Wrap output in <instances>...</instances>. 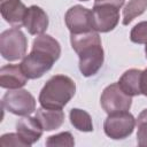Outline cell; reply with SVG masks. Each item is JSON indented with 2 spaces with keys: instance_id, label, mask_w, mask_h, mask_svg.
<instances>
[{
  "instance_id": "obj_1",
  "label": "cell",
  "mask_w": 147,
  "mask_h": 147,
  "mask_svg": "<svg viewBox=\"0 0 147 147\" xmlns=\"http://www.w3.org/2000/svg\"><path fill=\"white\" fill-rule=\"evenodd\" d=\"M61 47L57 40L48 34H39L33 40L32 51L21 62L23 72L29 79L40 78L60 57Z\"/></svg>"
},
{
  "instance_id": "obj_2",
  "label": "cell",
  "mask_w": 147,
  "mask_h": 147,
  "mask_svg": "<svg viewBox=\"0 0 147 147\" xmlns=\"http://www.w3.org/2000/svg\"><path fill=\"white\" fill-rule=\"evenodd\" d=\"M71 46L79 56V70L83 76L95 75L103 63V49L96 31L71 33Z\"/></svg>"
},
{
  "instance_id": "obj_3",
  "label": "cell",
  "mask_w": 147,
  "mask_h": 147,
  "mask_svg": "<svg viewBox=\"0 0 147 147\" xmlns=\"http://www.w3.org/2000/svg\"><path fill=\"white\" fill-rule=\"evenodd\" d=\"M75 82L64 75H55L47 80L39 94L41 107L48 109H62L75 95Z\"/></svg>"
},
{
  "instance_id": "obj_4",
  "label": "cell",
  "mask_w": 147,
  "mask_h": 147,
  "mask_svg": "<svg viewBox=\"0 0 147 147\" xmlns=\"http://www.w3.org/2000/svg\"><path fill=\"white\" fill-rule=\"evenodd\" d=\"M124 0H94L92 26L96 32H108L116 28L119 21V9Z\"/></svg>"
},
{
  "instance_id": "obj_5",
  "label": "cell",
  "mask_w": 147,
  "mask_h": 147,
  "mask_svg": "<svg viewBox=\"0 0 147 147\" xmlns=\"http://www.w3.org/2000/svg\"><path fill=\"white\" fill-rule=\"evenodd\" d=\"M26 37L18 28L8 29L0 36V52L2 57L8 61L23 59L26 53Z\"/></svg>"
},
{
  "instance_id": "obj_6",
  "label": "cell",
  "mask_w": 147,
  "mask_h": 147,
  "mask_svg": "<svg viewBox=\"0 0 147 147\" xmlns=\"http://www.w3.org/2000/svg\"><path fill=\"white\" fill-rule=\"evenodd\" d=\"M1 106L9 113L18 116H28L36 110V100L26 90H9L2 98Z\"/></svg>"
},
{
  "instance_id": "obj_7",
  "label": "cell",
  "mask_w": 147,
  "mask_h": 147,
  "mask_svg": "<svg viewBox=\"0 0 147 147\" xmlns=\"http://www.w3.org/2000/svg\"><path fill=\"white\" fill-rule=\"evenodd\" d=\"M136 126V119L129 111H121L115 114H108L105 121V133L115 140L124 139L129 137Z\"/></svg>"
},
{
  "instance_id": "obj_8",
  "label": "cell",
  "mask_w": 147,
  "mask_h": 147,
  "mask_svg": "<svg viewBox=\"0 0 147 147\" xmlns=\"http://www.w3.org/2000/svg\"><path fill=\"white\" fill-rule=\"evenodd\" d=\"M132 96L127 95L118 85V83L107 86L100 98L101 107L107 114L127 111L132 103Z\"/></svg>"
},
{
  "instance_id": "obj_9",
  "label": "cell",
  "mask_w": 147,
  "mask_h": 147,
  "mask_svg": "<svg viewBox=\"0 0 147 147\" xmlns=\"http://www.w3.org/2000/svg\"><path fill=\"white\" fill-rule=\"evenodd\" d=\"M64 21L67 28L71 33H82L93 30L92 11L79 5L71 7L67 11L64 16Z\"/></svg>"
},
{
  "instance_id": "obj_10",
  "label": "cell",
  "mask_w": 147,
  "mask_h": 147,
  "mask_svg": "<svg viewBox=\"0 0 147 147\" xmlns=\"http://www.w3.org/2000/svg\"><path fill=\"white\" fill-rule=\"evenodd\" d=\"M28 79L21 64H7L0 70V86L3 88H21L26 84Z\"/></svg>"
},
{
  "instance_id": "obj_11",
  "label": "cell",
  "mask_w": 147,
  "mask_h": 147,
  "mask_svg": "<svg viewBox=\"0 0 147 147\" xmlns=\"http://www.w3.org/2000/svg\"><path fill=\"white\" fill-rule=\"evenodd\" d=\"M23 25L30 34H42L48 26V17L46 13L38 6H31L26 9Z\"/></svg>"
},
{
  "instance_id": "obj_12",
  "label": "cell",
  "mask_w": 147,
  "mask_h": 147,
  "mask_svg": "<svg viewBox=\"0 0 147 147\" xmlns=\"http://www.w3.org/2000/svg\"><path fill=\"white\" fill-rule=\"evenodd\" d=\"M1 15L14 28H21L23 25L26 7L20 0H2L0 1Z\"/></svg>"
},
{
  "instance_id": "obj_13",
  "label": "cell",
  "mask_w": 147,
  "mask_h": 147,
  "mask_svg": "<svg viewBox=\"0 0 147 147\" xmlns=\"http://www.w3.org/2000/svg\"><path fill=\"white\" fill-rule=\"evenodd\" d=\"M16 131L21 136V138L29 146H31L39 140L44 130L36 117L24 116L16 122Z\"/></svg>"
},
{
  "instance_id": "obj_14",
  "label": "cell",
  "mask_w": 147,
  "mask_h": 147,
  "mask_svg": "<svg viewBox=\"0 0 147 147\" xmlns=\"http://www.w3.org/2000/svg\"><path fill=\"white\" fill-rule=\"evenodd\" d=\"M34 117L45 131L59 129L64 122V113L62 111V109H48L41 107L37 109Z\"/></svg>"
},
{
  "instance_id": "obj_15",
  "label": "cell",
  "mask_w": 147,
  "mask_h": 147,
  "mask_svg": "<svg viewBox=\"0 0 147 147\" xmlns=\"http://www.w3.org/2000/svg\"><path fill=\"white\" fill-rule=\"evenodd\" d=\"M141 70L130 69L125 71L118 80L119 87L130 96L141 94Z\"/></svg>"
},
{
  "instance_id": "obj_16",
  "label": "cell",
  "mask_w": 147,
  "mask_h": 147,
  "mask_svg": "<svg viewBox=\"0 0 147 147\" xmlns=\"http://www.w3.org/2000/svg\"><path fill=\"white\" fill-rule=\"evenodd\" d=\"M70 122L71 124L79 131L83 132H91L93 130L92 118L88 113L83 109L74 108L70 111Z\"/></svg>"
},
{
  "instance_id": "obj_17",
  "label": "cell",
  "mask_w": 147,
  "mask_h": 147,
  "mask_svg": "<svg viewBox=\"0 0 147 147\" xmlns=\"http://www.w3.org/2000/svg\"><path fill=\"white\" fill-rule=\"evenodd\" d=\"M147 9V0H130L123 9V24H130Z\"/></svg>"
},
{
  "instance_id": "obj_18",
  "label": "cell",
  "mask_w": 147,
  "mask_h": 147,
  "mask_svg": "<svg viewBox=\"0 0 147 147\" xmlns=\"http://www.w3.org/2000/svg\"><path fill=\"white\" fill-rule=\"evenodd\" d=\"M138 126L137 132V141L138 145L141 147H147V109H144L136 122Z\"/></svg>"
},
{
  "instance_id": "obj_19",
  "label": "cell",
  "mask_w": 147,
  "mask_h": 147,
  "mask_svg": "<svg viewBox=\"0 0 147 147\" xmlns=\"http://www.w3.org/2000/svg\"><path fill=\"white\" fill-rule=\"evenodd\" d=\"M75 145L74 141V137L70 132H62L55 136H51L48 137V139L46 140V146H67V147H71Z\"/></svg>"
},
{
  "instance_id": "obj_20",
  "label": "cell",
  "mask_w": 147,
  "mask_h": 147,
  "mask_svg": "<svg viewBox=\"0 0 147 147\" xmlns=\"http://www.w3.org/2000/svg\"><path fill=\"white\" fill-rule=\"evenodd\" d=\"M131 41L136 44H146L147 42V21L138 23L130 33Z\"/></svg>"
},
{
  "instance_id": "obj_21",
  "label": "cell",
  "mask_w": 147,
  "mask_h": 147,
  "mask_svg": "<svg viewBox=\"0 0 147 147\" xmlns=\"http://www.w3.org/2000/svg\"><path fill=\"white\" fill-rule=\"evenodd\" d=\"M0 147H29L18 133H7L0 138Z\"/></svg>"
},
{
  "instance_id": "obj_22",
  "label": "cell",
  "mask_w": 147,
  "mask_h": 147,
  "mask_svg": "<svg viewBox=\"0 0 147 147\" xmlns=\"http://www.w3.org/2000/svg\"><path fill=\"white\" fill-rule=\"evenodd\" d=\"M141 94L147 96V68L141 74Z\"/></svg>"
},
{
  "instance_id": "obj_23",
  "label": "cell",
  "mask_w": 147,
  "mask_h": 147,
  "mask_svg": "<svg viewBox=\"0 0 147 147\" xmlns=\"http://www.w3.org/2000/svg\"><path fill=\"white\" fill-rule=\"evenodd\" d=\"M145 52H146V59H147V42H146V48H145Z\"/></svg>"
},
{
  "instance_id": "obj_24",
  "label": "cell",
  "mask_w": 147,
  "mask_h": 147,
  "mask_svg": "<svg viewBox=\"0 0 147 147\" xmlns=\"http://www.w3.org/2000/svg\"><path fill=\"white\" fill-rule=\"evenodd\" d=\"M82 1H87V0H82Z\"/></svg>"
},
{
  "instance_id": "obj_25",
  "label": "cell",
  "mask_w": 147,
  "mask_h": 147,
  "mask_svg": "<svg viewBox=\"0 0 147 147\" xmlns=\"http://www.w3.org/2000/svg\"><path fill=\"white\" fill-rule=\"evenodd\" d=\"M0 1H2V0H0Z\"/></svg>"
}]
</instances>
